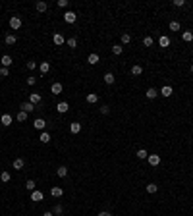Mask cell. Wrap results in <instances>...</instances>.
Listing matches in <instances>:
<instances>
[{
	"mask_svg": "<svg viewBox=\"0 0 193 216\" xmlns=\"http://www.w3.org/2000/svg\"><path fill=\"white\" fill-rule=\"evenodd\" d=\"M10 27L12 29H19V27H21V18H19V15H12L10 18Z\"/></svg>",
	"mask_w": 193,
	"mask_h": 216,
	"instance_id": "6da1fadb",
	"label": "cell"
},
{
	"mask_svg": "<svg viewBox=\"0 0 193 216\" xmlns=\"http://www.w3.org/2000/svg\"><path fill=\"white\" fill-rule=\"evenodd\" d=\"M75 19H77L75 12H66V14H64V21L66 23H75Z\"/></svg>",
	"mask_w": 193,
	"mask_h": 216,
	"instance_id": "7a4b0ae2",
	"label": "cell"
},
{
	"mask_svg": "<svg viewBox=\"0 0 193 216\" xmlns=\"http://www.w3.org/2000/svg\"><path fill=\"white\" fill-rule=\"evenodd\" d=\"M44 199V195H43V191H39V189H35V191H31V201H35V203H41Z\"/></svg>",
	"mask_w": 193,
	"mask_h": 216,
	"instance_id": "3957f363",
	"label": "cell"
},
{
	"mask_svg": "<svg viewBox=\"0 0 193 216\" xmlns=\"http://www.w3.org/2000/svg\"><path fill=\"white\" fill-rule=\"evenodd\" d=\"M147 160H149L151 166H158V164H160V156H158V154H149Z\"/></svg>",
	"mask_w": 193,
	"mask_h": 216,
	"instance_id": "277c9868",
	"label": "cell"
},
{
	"mask_svg": "<svg viewBox=\"0 0 193 216\" xmlns=\"http://www.w3.org/2000/svg\"><path fill=\"white\" fill-rule=\"evenodd\" d=\"M50 195L58 199V197H62V195H64V189H62V187H58V185H54V187H50Z\"/></svg>",
	"mask_w": 193,
	"mask_h": 216,
	"instance_id": "5b68a950",
	"label": "cell"
},
{
	"mask_svg": "<svg viewBox=\"0 0 193 216\" xmlns=\"http://www.w3.org/2000/svg\"><path fill=\"white\" fill-rule=\"evenodd\" d=\"M0 124H2L4 128L12 125V116H10V114H2V118H0Z\"/></svg>",
	"mask_w": 193,
	"mask_h": 216,
	"instance_id": "8992f818",
	"label": "cell"
},
{
	"mask_svg": "<svg viewBox=\"0 0 193 216\" xmlns=\"http://www.w3.org/2000/svg\"><path fill=\"white\" fill-rule=\"evenodd\" d=\"M19 108H21L23 112L29 114V112H33V110H35V104H33V102H23V104H19Z\"/></svg>",
	"mask_w": 193,
	"mask_h": 216,
	"instance_id": "52a82bcc",
	"label": "cell"
},
{
	"mask_svg": "<svg viewBox=\"0 0 193 216\" xmlns=\"http://www.w3.org/2000/svg\"><path fill=\"white\" fill-rule=\"evenodd\" d=\"M33 125H35V129H44L47 128V122H44L43 118H37V120L33 122Z\"/></svg>",
	"mask_w": 193,
	"mask_h": 216,
	"instance_id": "ba28073f",
	"label": "cell"
},
{
	"mask_svg": "<svg viewBox=\"0 0 193 216\" xmlns=\"http://www.w3.org/2000/svg\"><path fill=\"white\" fill-rule=\"evenodd\" d=\"M70 131L72 133H79L81 131V124L79 122H72V124H70Z\"/></svg>",
	"mask_w": 193,
	"mask_h": 216,
	"instance_id": "9c48e42d",
	"label": "cell"
},
{
	"mask_svg": "<svg viewBox=\"0 0 193 216\" xmlns=\"http://www.w3.org/2000/svg\"><path fill=\"white\" fill-rule=\"evenodd\" d=\"M62 83H54V85H52V87H50V93H52V95H60V93H62Z\"/></svg>",
	"mask_w": 193,
	"mask_h": 216,
	"instance_id": "30bf717a",
	"label": "cell"
},
{
	"mask_svg": "<svg viewBox=\"0 0 193 216\" xmlns=\"http://www.w3.org/2000/svg\"><path fill=\"white\" fill-rule=\"evenodd\" d=\"M172 93H174V89H172L170 85H164V87L160 89V95H162V97H170Z\"/></svg>",
	"mask_w": 193,
	"mask_h": 216,
	"instance_id": "8fae6325",
	"label": "cell"
},
{
	"mask_svg": "<svg viewBox=\"0 0 193 216\" xmlns=\"http://www.w3.org/2000/svg\"><path fill=\"white\" fill-rule=\"evenodd\" d=\"M56 110H58L60 114H66L70 110V104L68 102H58V106H56Z\"/></svg>",
	"mask_w": 193,
	"mask_h": 216,
	"instance_id": "7c38bea8",
	"label": "cell"
},
{
	"mask_svg": "<svg viewBox=\"0 0 193 216\" xmlns=\"http://www.w3.org/2000/svg\"><path fill=\"white\" fill-rule=\"evenodd\" d=\"M87 62L91 64V66H95V64H98V62H101V58H98V54H95V52H93V54H89Z\"/></svg>",
	"mask_w": 193,
	"mask_h": 216,
	"instance_id": "4fadbf2b",
	"label": "cell"
},
{
	"mask_svg": "<svg viewBox=\"0 0 193 216\" xmlns=\"http://www.w3.org/2000/svg\"><path fill=\"white\" fill-rule=\"evenodd\" d=\"M41 100H43V99H41V95H39V93H31V95H29V102H33V104H39Z\"/></svg>",
	"mask_w": 193,
	"mask_h": 216,
	"instance_id": "5bb4252c",
	"label": "cell"
},
{
	"mask_svg": "<svg viewBox=\"0 0 193 216\" xmlns=\"http://www.w3.org/2000/svg\"><path fill=\"white\" fill-rule=\"evenodd\" d=\"M87 102L89 104H97L98 102V95H97V93H89V95H87Z\"/></svg>",
	"mask_w": 193,
	"mask_h": 216,
	"instance_id": "9a60e30c",
	"label": "cell"
},
{
	"mask_svg": "<svg viewBox=\"0 0 193 216\" xmlns=\"http://www.w3.org/2000/svg\"><path fill=\"white\" fill-rule=\"evenodd\" d=\"M145 95H147V99H157V97H158V91L155 87H151V89H147Z\"/></svg>",
	"mask_w": 193,
	"mask_h": 216,
	"instance_id": "2e32d148",
	"label": "cell"
},
{
	"mask_svg": "<svg viewBox=\"0 0 193 216\" xmlns=\"http://www.w3.org/2000/svg\"><path fill=\"white\" fill-rule=\"evenodd\" d=\"M35 8H37V12H47L48 4H47V2H43V0H39V2L35 4Z\"/></svg>",
	"mask_w": 193,
	"mask_h": 216,
	"instance_id": "e0dca14e",
	"label": "cell"
},
{
	"mask_svg": "<svg viewBox=\"0 0 193 216\" xmlns=\"http://www.w3.org/2000/svg\"><path fill=\"white\" fill-rule=\"evenodd\" d=\"M0 62H2V68H8V66H12V56L4 54V56H2V60H0Z\"/></svg>",
	"mask_w": 193,
	"mask_h": 216,
	"instance_id": "ac0fdd59",
	"label": "cell"
},
{
	"mask_svg": "<svg viewBox=\"0 0 193 216\" xmlns=\"http://www.w3.org/2000/svg\"><path fill=\"white\" fill-rule=\"evenodd\" d=\"M39 141H41V143H50V133L43 131V133H41V137H39Z\"/></svg>",
	"mask_w": 193,
	"mask_h": 216,
	"instance_id": "d6986e66",
	"label": "cell"
},
{
	"mask_svg": "<svg viewBox=\"0 0 193 216\" xmlns=\"http://www.w3.org/2000/svg\"><path fill=\"white\" fill-rule=\"evenodd\" d=\"M52 41H54V44H58V46H60V44H64V43H66V39H64V37L60 35V33H56L54 37H52Z\"/></svg>",
	"mask_w": 193,
	"mask_h": 216,
	"instance_id": "ffe728a7",
	"label": "cell"
},
{
	"mask_svg": "<svg viewBox=\"0 0 193 216\" xmlns=\"http://www.w3.org/2000/svg\"><path fill=\"white\" fill-rule=\"evenodd\" d=\"M23 166H25V160H23V158H16L14 160V168L16 170H21Z\"/></svg>",
	"mask_w": 193,
	"mask_h": 216,
	"instance_id": "44dd1931",
	"label": "cell"
},
{
	"mask_svg": "<svg viewBox=\"0 0 193 216\" xmlns=\"http://www.w3.org/2000/svg\"><path fill=\"white\" fill-rule=\"evenodd\" d=\"M114 81H116V77H114L110 72H108V73H104V83H106V85H112Z\"/></svg>",
	"mask_w": 193,
	"mask_h": 216,
	"instance_id": "7402d4cb",
	"label": "cell"
},
{
	"mask_svg": "<svg viewBox=\"0 0 193 216\" xmlns=\"http://www.w3.org/2000/svg\"><path fill=\"white\" fill-rule=\"evenodd\" d=\"M56 176L58 178H66L68 176V168H66V166H60V168L56 170Z\"/></svg>",
	"mask_w": 193,
	"mask_h": 216,
	"instance_id": "603a6c76",
	"label": "cell"
},
{
	"mask_svg": "<svg viewBox=\"0 0 193 216\" xmlns=\"http://www.w3.org/2000/svg\"><path fill=\"white\" fill-rule=\"evenodd\" d=\"M158 44H160V46H162V48H166V46H168V44H170V39H168V37H166V35H162V37H160V39H158Z\"/></svg>",
	"mask_w": 193,
	"mask_h": 216,
	"instance_id": "cb8c5ba5",
	"label": "cell"
},
{
	"mask_svg": "<svg viewBox=\"0 0 193 216\" xmlns=\"http://www.w3.org/2000/svg\"><path fill=\"white\" fill-rule=\"evenodd\" d=\"M16 41H18V39H16V35H6V37H4V43H6V44H16Z\"/></svg>",
	"mask_w": 193,
	"mask_h": 216,
	"instance_id": "d4e9b609",
	"label": "cell"
},
{
	"mask_svg": "<svg viewBox=\"0 0 193 216\" xmlns=\"http://www.w3.org/2000/svg\"><path fill=\"white\" fill-rule=\"evenodd\" d=\"M182 39L186 41V43H191V41H193V33H191V31H183V33H182Z\"/></svg>",
	"mask_w": 193,
	"mask_h": 216,
	"instance_id": "484cf974",
	"label": "cell"
},
{
	"mask_svg": "<svg viewBox=\"0 0 193 216\" xmlns=\"http://www.w3.org/2000/svg\"><path fill=\"white\" fill-rule=\"evenodd\" d=\"M112 52L116 56H120L122 52H124V46H122V44H112Z\"/></svg>",
	"mask_w": 193,
	"mask_h": 216,
	"instance_id": "4316f807",
	"label": "cell"
},
{
	"mask_svg": "<svg viewBox=\"0 0 193 216\" xmlns=\"http://www.w3.org/2000/svg\"><path fill=\"white\" fill-rule=\"evenodd\" d=\"M0 180H2V183H8L12 180V176H10V172H6V170H4L2 174H0Z\"/></svg>",
	"mask_w": 193,
	"mask_h": 216,
	"instance_id": "83f0119b",
	"label": "cell"
},
{
	"mask_svg": "<svg viewBox=\"0 0 193 216\" xmlns=\"http://www.w3.org/2000/svg\"><path fill=\"white\" fill-rule=\"evenodd\" d=\"M39 70L43 72V73H47L48 70H50V62H41L39 64Z\"/></svg>",
	"mask_w": 193,
	"mask_h": 216,
	"instance_id": "f1b7e54d",
	"label": "cell"
},
{
	"mask_svg": "<svg viewBox=\"0 0 193 216\" xmlns=\"http://www.w3.org/2000/svg\"><path fill=\"white\" fill-rule=\"evenodd\" d=\"M135 156H137V158H141V160H143V158H147V156H149V153H147L145 149H139L137 153H135Z\"/></svg>",
	"mask_w": 193,
	"mask_h": 216,
	"instance_id": "f546056e",
	"label": "cell"
},
{
	"mask_svg": "<svg viewBox=\"0 0 193 216\" xmlns=\"http://www.w3.org/2000/svg\"><path fill=\"white\" fill-rule=\"evenodd\" d=\"M157 191H158L157 183H149V185H147V193H157Z\"/></svg>",
	"mask_w": 193,
	"mask_h": 216,
	"instance_id": "4dcf8cb0",
	"label": "cell"
},
{
	"mask_svg": "<svg viewBox=\"0 0 193 216\" xmlns=\"http://www.w3.org/2000/svg\"><path fill=\"white\" fill-rule=\"evenodd\" d=\"M168 27H170V31H180V27H182V25H180V21H176V19H174V21H170V25H168Z\"/></svg>",
	"mask_w": 193,
	"mask_h": 216,
	"instance_id": "1f68e13d",
	"label": "cell"
},
{
	"mask_svg": "<svg viewBox=\"0 0 193 216\" xmlns=\"http://www.w3.org/2000/svg\"><path fill=\"white\" fill-rule=\"evenodd\" d=\"M143 73V68L141 66H133L131 68V75H141Z\"/></svg>",
	"mask_w": 193,
	"mask_h": 216,
	"instance_id": "d6a6232c",
	"label": "cell"
},
{
	"mask_svg": "<svg viewBox=\"0 0 193 216\" xmlns=\"http://www.w3.org/2000/svg\"><path fill=\"white\" fill-rule=\"evenodd\" d=\"M66 44H68L70 48H77V39H75V37H72V39H68V43H66Z\"/></svg>",
	"mask_w": 193,
	"mask_h": 216,
	"instance_id": "836d02e7",
	"label": "cell"
},
{
	"mask_svg": "<svg viewBox=\"0 0 193 216\" xmlns=\"http://www.w3.org/2000/svg\"><path fill=\"white\" fill-rule=\"evenodd\" d=\"M16 118H18V122H25V120H27V112L19 110V112H18V116H16Z\"/></svg>",
	"mask_w": 193,
	"mask_h": 216,
	"instance_id": "e575fe53",
	"label": "cell"
},
{
	"mask_svg": "<svg viewBox=\"0 0 193 216\" xmlns=\"http://www.w3.org/2000/svg\"><path fill=\"white\" fill-rule=\"evenodd\" d=\"M122 43H124V44H129L131 43V35L129 33H124V35H122Z\"/></svg>",
	"mask_w": 193,
	"mask_h": 216,
	"instance_id": "d590c367",
	"label": "cell"
},
{
	"mask_svg": "<svg viewBox=\"0 0 193 216\" xmlns=\"http://www.w3.org/2000/svg\"><path fill=\"white\" fill-rule=\"evenodd\" d=\"M25 189L35 191V181H33V180H27V181H25Z\"/></svg>",
	"mask_w": 193,
	"mask_h": 216,
	"instance_id": "8d00e7d4",
	"label": "cell"
},
{
	"mask_svg": "<svg viewBox=\"0 0 193 216\" xmlns=\"http://www.w3.org/2000/svg\"><path fill=\"white\" fill-rule=\"evenodd\" d=\"M153 37H145V39H143V44H145V46H153Z\"/></svg>",
	"mask_w": 193,
	"mask_h": 216,
	"instance_id": "74e56055",
	"label": "cell"
},
{
	"mask_svg": "<svg viewBox=\"0 0 193 216\" xmlns=\"http://www.w3.org/2000/svg\"><path fill=\"white\" fill-rule=\"evenodd\" d=\"M174 6H176V8H182V6H186V0H174Z\"/></svg>",
	"mask_w": 193,
	"mask_h": 216,
	"instance_id": "f35d334b",
	"label": "cell"
},
{
	"mask_svg": "<svg viewBox=\"0 0 193 216\" xmlns=\"http://www.w3.org/2000/svg\"><path fill=\"white\" fill-rule=\"evenodd\" d=\"M0 75H2V77H8V75H10L8 68H0Z\"/></svg>",
	"mask_w": 193,
	"mask_h": 216,
	"instance_id": "ab89813d",
	"label": "cell"
},
{
	"mask_svg": "<svg viewBox=\"0 0 193 216\" xmlns=\"http://www.w3.org/2000/svg\"><path fill=\"white\" fill-rule=\"evenodd\" d=\"M62 212H64L62 205H56V206H54V214H62Z\"/></svg>",
	"mask_w": 193,
	"mask_h": 216,
	"instance_id": "60d3db41",
	"label": "cell"
},
{
	"mask_svg": "<svg viewBox=\"0 0 193 216\" xmlns=\"http://www.w3.org/2000/svg\"><path fill=\"white\" fill-rule=\"evenodd\" d=\"M68 4H70L68 0H58V6L60 8H68Z\"/></svg>",
	"mask_w": 193,
	"mask_h": 216,
	"instance_id": "b9f144b4",
	"label": "cell"
},
{
	"mask_svg": "<svg viewBox=\"0 0 193 216\" xmlns=\"http://www.w3.org/2000/svg\"><path fill=\"white\" fill-rule=\"evenodd\" d=\"M108 112H110V106H106V104L101 106V114H108Z\"/></svg>",
	"mask_w": 193,
	"mask_h": 216,
	"instance_id": "7bdbcfd3",
	"label": "cell"
},
{
	"mask_svg": "<svg viewBox=\"0 0 193 216\" xmlns=\"http://www.w3.org/2000/svg\"><path fill=\"white\" fill-rule=\"evenodd\" d=\"M35 81H37V77H27V85H35Z\"/></svg>",
	"mask_w": 193,
	"mask_h": 216,
	"instance_id": "ee69618b",
	"label": "cell"
},
{
	"mask_svg": "<svg viewBox=\"0 0 193 216\" xmlns=\"http://www.w3.org/2000/svg\"><path fill=\"white\" fill-rule=\"evenodd\" d=\"M35 66H37L35 62H27V70H35Z\"/></svg>",
	"mask_w": 193,
	"mask_h": 216,
	"instance_id": "f6af8a7d",
	"label": "cell"
},
{
	"mask_svg": "<svg viewBox=\"0 0 193 216\" xmlns=\"http://www.w3.org/2000/svg\"><path fill=\"white\" fill-rule=\"evenodd\" d=\"M97 216H112V214H110V212H108V210H102V212H98Z\"/></svg>",
	"mask_w": 193,
	"mask_h": 216,
	"instance_id": "bcb514c9",
	"label": "cell"
},
{
	"mask_svg": "<svg viewBox=\"0 0 193 216\" xmlns=\"http://www.w3.org/2000/svg\"><path fill=\"white\" fill-rule=\"evenodd\" d=\"M43 216H54V212H50V210H48V212H44Z\"/></svg>",
	"mask_w": 193,
	"mask_h": 216,
	"instance_id": "7dc6e473",
	"label": "cell"
},
{
	"mask_svg": "<svg viewBox=\"0 0 193 216\" xmlns=\"http://www.w3.org/2000/svg\"><path fill=\"white\" fill-rule=\"evenodd\" d=\"M191 73H193V64H191Z\"/></svg>",
	"mask_w": 193,
	"mask_h": 216,
	"instance_id": "c3c4849f",
	"label": "cell"
}]
</instances>
